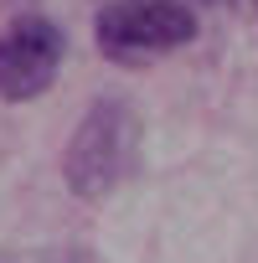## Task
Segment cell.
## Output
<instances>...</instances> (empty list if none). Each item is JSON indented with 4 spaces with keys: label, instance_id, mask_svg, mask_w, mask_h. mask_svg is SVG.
<instances>
[{
    "label": "cell",
    "instance_id": "obj_1",
    "mask_svg": "<svg viewBox=\"0 0 258 263\" xmlns=\"http://www.w3.org/2000/svg\"><path fill=\"white\" fill-rule=\"evenodd\" d=\"M140 140H145L140 114L129 108V103H119V98H98L83 114V124L72 129L67 155H62L67 191L83 196V201L114 196L129 176L140 171Z\"/></svg>",
    "mask_w": 258,
    "mask_h": 263
},
{
    "label": "cell",
    "instance_id": "obj_4",
    "mask_svg": "<svg viewBox=\"0 0 258 263\" xmlns=\"http://www.w3.org/2000/svg\"><path fill=\"white\" fill-rule=\"evenodd\" d=\"M42 263H98L93 248H62V253H47Z\"/></svg>",
    "mask_w": 258,
    "mask_h": 263
},
{
    "label": "cell",
    "instance_id": "obj_3",
    "mask_svg": "<svg viewBox=\"0 0 258 263\" xmlns=\"http://www.w3.org/2000/svg\"><path fill=\"white\" fill-rule=\"evenodd\" d=\"M67 57V36L47 16H26L0 36V98L6 103H31L42 98Z\"/></svg>",
    "mask_w": 258,
    "mask_h": 263
},
{
    "label": "cell",
    "instance_id": "obj_2",
    "mask_svg": "<svg viewBox=\"0 0 258 263\" xmlns=\"http://www.w3.org/2000/svg\"><path fill=\"white\" fill-rule=\"evenodd\" d=\"M93 42L108 62L140 67L196 42V11L186 0H108L93 16Z\"/></svg>",
    "mask_w": 258,
    "mask_h": 263
}]
</instances>
